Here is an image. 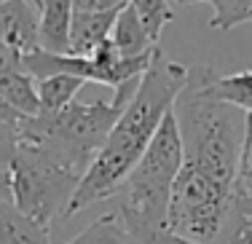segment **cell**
Masks as SVG:
<instances>
[{"mask_svg": "<svg viewBox=\"0 0 252 244\" xmlns=\"http://www.w3.org/2000/svg\"><path fill=\"white\" fill-rule=\"evenodd\" d=\"M252 22V0H215L209 30L228 32V30Z\"/></svg>", "mask_w": 252, "mask_h": 244, "instance_id": "cell-16", "label": "cell"}, {"mask_svg": "<svg viewBox=\"0 0 252 244\" xmlns=\"http://www.w3.org/2000/svg\"><path fill=\"white\" fill-rule=\"evenodd\" d=\"M8 175L14 207L46 228H51L57 217H64L83 177L81 172H75L46 148L22 137Z\"/></svg>", "mask_w": 252, "mask_h": 244, "instance_id": "cell-5", "label": "cell"}, {"mask_svg": "<svg viewBox=\"0 0 252 244\" xmlns=\"http://www.w3.org/2000/svg\"><path fill=\"white\" fill-rule=\"evenodd\" d=\"M121 11H75L70 25V57H92L105 40H110V32L116 27V19Z\"/></svg>", "mask_w": 252, "mask_h": 244, "instance_id": "cell-7", "label": "cell"}, {"mask_svg": "<svg viewBox=\"0 0 252 244\" xmlns=\"http://www.w3.org/2000/svg\"><path fill=\"white\" fill-rule=\"evenodd\" d=\"M0 201H11V175L8 172H0Z\"/></svg>", "mask_w": 252, "mask_h": 244, "instance_id": "cell-22", "label": "cell"}, {"mask_svg": "<svg viewBox=\"0 0 252 244\" xmlns=\"http://www.w3.org/2000/svg\"><path fill=\"white\" fill-rule=\"evenodd\" d=\"M19 145V123H0V172H8Z\"/></svg>", "mask_w": 252, "mask_h": 244, "instance_id": "cell-18", "label": "cell"}, {"mask_svg": "<svg viewBox=\"0 0 252 244\" xmlns=\"http://www.w3.org/2000/svg\"><path fill=\"white\" fill-rule=\"evenodd\" d=\"M0 244H51V234L11 201H0Z\"/></svg>", "mask_w": 252, "mask_h": 244, "instance_id": "cell-10", "label": "cell"}, {"mask_svg": "<svg viewBox=\"0 0 252 244\" xmlns=\"http://www.w3.org/2000/svg\"><path fill=\"white\" fill-rule=\"evenodd\" d=\"M180 169H183V142H180L175 113L169 110L158 132L153 134L148 151L142 153V158L118 190L116 212L140 217L153 225H166L172 190Z\"/></svg>", "mask_w": 252, "mask_h": 244, "instance_id": "cell-4", "label": "cell"}, {"mask_svg": "<svg viewBox=\"0 0 252 244\" xmlns=\"http://www.w3.org/2000/svg\"><path fill=\"white\" fill-rule=\"evenodd\" d=\"M177 5H196V3H215V0H175Z\"/></svg>", "mask_w": 252, "mask_h": 244, "instance_id": "cell-23", "label": "cell"}, {"mask_svg": "<svg viewBox=\"0 0 252 244\" xmlns=\"http://www.w3.org/2000/svg\"><path fill=\"white\" fill-rule=\"evenodd\" d=\"M118 217H121L131 244H196L190 239L177 236L175 231H169V225H153V223H145V220L131 217V215H118Z\"/></svg>", "mask_w": 252, "mask_h": 244, "instance_id": "cell-15", "label": "cell"}, {"mask_svg": "<svg viewBox=\"0 0 252 244\" xmlns=\"http://www.w3.org/2000/svg\"><path fill=\"white\" fill-rule=\"evenodd\" d=\"M126 105L116 99H94V102H73L57 113H38L19 121V137L46 148L75 172L86 175L94 156L105 145Z\"/></svg>", "mask_w": 252, "mask_h": 244, "instance_id": "cell-3", "label": "cell"}, {"mask_svg": "<svg viewBox=\"0 0 252 244\" xmlns=\"http://www.w3.org/2000/svg\"><path fill=\"white\" fill-rule=\"evenodd\" d=\"M236 188L252 201V113H247V118H244V140L236 166Z\"/></svg>", "mask_w": 252, "mask_h": 244, "instance_id": "cell-17", "label": "cell"}, {"mask_svg": "<svg viewBox=\"0 0 252 244\" xmlns=\"http://www.w3.org/2000/svg\"><path fill=\"white\" fill-rule=\"evenodd\" d=\"M40 0H0V43L16 54L38 51Z\"/></svg>", "mask_w": 252, "mask_h": 244, "instance_id": "cell-6", "label": "cell"}, {"mask_svg": "<svg viewBox=\"0 0 252 244\" xmlns=\"http://www.w3.org/2000/svg\"><path fill=\"white\" fill-rule=\"evenodd\" d=\"M129 8L137 14V19L142 22V27L148 30V35H151V40L158 46L164 27L175 19L172 3L169 0H129Z\"/></svg>", "mask_w": 252, "mask_h": 244, "instance_id": "cell-14", "label": "cell"}, {"mask_svg": "<svg viewBox=\"0 0 252 244\" xmlns=\"http://www.w3.org/2000/svg\"><path fill=\"white\" fill-rule=\"evenodd\" d=\"M83 86H86V81L75 78V75H51V78L35 81L40 113H57L67 108V105H73V97Z\"/></svg>", "mask_w": 252, "mask_h": 244, "instance_id": "cell-12", "label": "cell"}, {"mask_svg": "<svg viewBox=\"0 0 252 244\" xmlns=\"http://www.w3.org/2000/svg\"><path fill=\"white\" fill-rule=\"evenodd\" d=\"M64 244H131L129 234H126L121 217H118L116 210H110L107 215L97 217L92 225L81 231L78 236H73Z\"/></svg>", "mask_w": 252, "mask_h": 244, "instance_id": "cell-13", "label": "cell"}, {"mask_svg": "<svg viewBox=\"0 0 252 244\" xmlns=\"http://www.w3.org/2000/svg\"><path fill=\"white\" fill-rule=\"evenodd\" d=\"M207 94L242 113H252V70H242L233 75L218 73L207 83Z\"/></svg>", "mask_w": 252, "mask_h": 244, "instance_id": "cell-11", "label": "cell"}, {"mask_svg": "<svg viewBox=\"0 0 252 244\" xmlns=\"http://www.w3.org/2000/svg\"><path fill=\"white\" fill-rule=\"evenodd\" d=\"M218 75L212 64L188 67V81L175 99V121L183 142V169L233 185L244 140L247 113L218 102L207 94V83Z\"/></svg>", "mask_w": 252, "mask_h": 244, "instance_id": "cell-2", "label": "cell"}, {"mask_svg": "<svg viewBox=\"0 0 252 244\" xmlns=\"http://www.w3.org/2000/svg\"><path fill=\"white\" fill-rule=\"evenodd\" d=\"M110 43L116 46V51L124 59H140V57H148L158 49L129 5L118 14L116 27H113V32H110Z\"/></svg>", "mask_w": 252, "mask_h": 244, "instance_id": "cell-9", "label": "cell"}, {"mask_svg": "<svg viewBox=\"0 0 252 244\" xmlns=\"http://www.w3.org/2000/svg\"><path fill=\"white\" fill-rule=\"evenodd\" d=\"M185 81H188V67L166 59L164 51L156 49L151 67L140 78V89L124 108L121 118L116 121L113 132L107 134L105 145L94 156L86 175L81 177L64 217H75L78 212L89 210L99 201L116 199L129 172L148 151L166 113L175 108V99L183 92Z\"/></svg>", "mask_w": 252, "mask_h": 244, "instance_id": "cell-1", "label": "cell"}, {"mask_svg": "<svg viewBox=\"0 0 252 244\" xmlns=\"http://www.w3.org/2000/svg\"><path fill=\"white\" fill-rule=\"evenodd\" d=\"M22 121V116L16 113L14 108H8V105L0 99V123H19Z\"/></svg>", "mask_w": 252, "mask_h": 244, "instance_id": "cell-21", "label": "cell"}, {"mask_svg": "<svg viewBox=\"0 0 252 244\" xmlns=\"http://www.w3.org/2000/svg\"><path fill=\"white\" fill-rule=\"evenodd\" d=\"M129 0H73L75 11H97V14H107V11H124Z\"/></svg>", "mask_w": 252, "mask_h": 244, "instance_id": "cell-19", "label": "cell"}, {"mask_svg": "<svg viewBox=\"0 0 252 244\" xmlns=\"http://www.w3.org/2000/svg\"><path fill=\"white\" fill-rule=\"evenodd\" d=\"M5 70H22V54L0 43V73H5Z\"/></svg>", "mask_w": 252, "mask_h": 244, "instance_id": "cell-20", "label": "cell"}, {"mask_svg": "<svg viewBox=\"0 0 252 244\" xmlns=\"http://www.w3.org/2000/svg\"><path fill=\"white\" fill-rule=\"evenodd\" d=\"M73 0H40L38 46L49 54L70 51V25H73Z\"/></svg>", "mask_w": 252, "mask_h": 244, "instance_id": "cell-8", "label": "cell"}]
</instances>
